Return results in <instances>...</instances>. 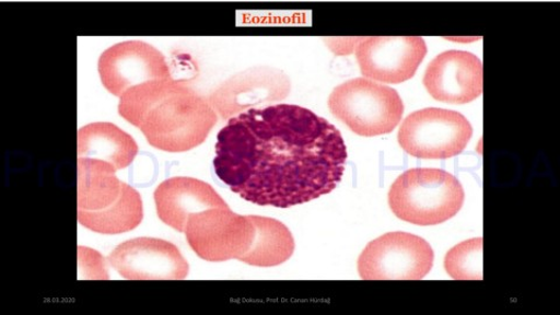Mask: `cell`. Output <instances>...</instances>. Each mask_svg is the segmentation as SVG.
<instances>
[{"mask_svg":"<svg viewBox=\"0 0 560 315\" xmlns=\"http://www.w3.org/2000/svg\"><path fill=\"white\" fill-rule=\"evenodd\" d=\"M110 266L131 280H180L189 266L177 245L153 237H138L116 247L108 256Z\"/></svg>","mask_w":560,"mask_h":315,"instance_id":"obj_11","label":"cell"},{"mask_svg":"<svg viewBox=\"0 0 560 315\" xmlns=\"http://www.w3.org/2000/svg\"><path fill=\"white\" fill-rule=\"evenodd\" d=\"M429 242L410 233H388L366 245L358 260L365 280H419L433 268Z\"/></svg>","mask_w":560,"mask_h":315,"instance_id":"obj_7","label":"cell"},{"mask_svg":"<svg viewBox=\"0 0 560 315\" xmlns=\"http://www.w3.org/2000/svg\"><path fill=\"white\" fill-rule=\"evenodd\" d=\"M427 52V43L420 37L361 38L357 46V59L363 77L393 84L412 79Z\"/></svg>","mask_w":560,"mask_h":315,"instance_id":"obj_10","label":"cell"},{"mask_svg":"<svg viewBox=\"0 0 560 315\" xmlns=\"http://www.w3.org/2000/svg\"><path fill=\"white\" fill-rule=\"evenodd\" d=\"M186 238L189 247L208 261L240 259L255 237L250 217L233 212L230 206L210 208L188 218Z\"/></svg>","mask_w":560,"mask_h":315,"instance_id":"obj_8","label":"cell"},{"mask_svg":"<svg viewBox=\"0 0 560 315\" xmlns=\"http://www.w3.org/2000/svg\"><path fill=\"white\" fill-rule=\"evenodd\" d=\"M472 136L469 120L458 112L428 108L409 115L398 132V143L420 160H450L460 154Z\"/></svg>","mask_w":560,"mask_h":315,"instance_id":"obj_6","label":"cell"},{"mask_svg":"<svg viewBox=\"0 0 560 315\" xmlns=\"http://www.w3.org/2000/svg\"><path fill=\"white\" fill-rule=\"evenodd\" d=\"M98 73L103 85L117 97L132 86L172 78L163 52L138 40L122 42L104 50Z\"/></svg>","mask_w":560,"mask_h":315,"instance_id":"obj_9","label":"cell"},{"mask_svg":"<svg viewBox=\"0 0 560 315\" xmlns=\"http://www.w3.org/2000/svg\"><path fill=\"white\" fill-rule=\"evenodd\" d=\"M290 88L289 78L280 70L256 67L226 80L209 96V101L226 119L255 105L284 100Z\"/></svg>","mask_w":560,"mask_h":315,"instance_id":"obj_13","label":"cell"},{"mask_svg":"<svg viewBox=\"0 0 560 315\" xmlns=\"http://www.w3.org/2000/svg\"><path fill=\"white\" fill-rule=\"evenodd\" d=\"M154 201L158 217L180 233H185L190 215L228 206L212 186L188 177L163 182L154 191Z\"/></svg>","mask_w":560,"mask_h":315,"instance_id":"obj_14","label":"cell"},{"mask_svg":"<svg viewBox=\"0 0 560 315\" xmlns=\"http://www.w3.org/2000/svg\"><path fill=\"white\" fill-rule=\"evenodd\" d=\"M137 153L136 140L113 122H92L79 130V160L102 161L119 171L129 167Z\"/></svg>","mask_w":560,"mask_h":315,"instance_id":"obj_15","label":"cell"},{"mask_svg":"<svg viewBox=\"0 0 560 315\" xmlns=\"http://www.w3.org/2000/svg\"><path fill=\"white\" fill-rule=\"evenodd\" d=\"M332 115L363 137L393 132L399 125L405 104L393 88L358 78L338 85L328 98Z\"/></svg>","mask_w":560,"mask_h":315,"instance_id":"obj_5","label":"cell"},{"mask_svg":"<svg viewBox=\"0 0 560 315\" xmlns=\"http://www.w3.org/2000/svg\"><path fill=\"white\" fill-rule=\"evenodd\" d=\"M423 82L434 100L466 104L482 94V62L470 51L446 50L430 62Z\"/></svg>","mask_w":560,"mask_h":315,"instance_id":"obj_12","label":"cell"},{"mask_svg":"<svg viewBox=\"0 0 560 315\" xmlns=\"http://www.w3.org/2000/svg\"><path fill=\"white\" fill-rule=\"evenodd\" d=\"M255 237L250 249L238 260L260 268L283 265L294 253L295 243L289 228L275 219L250 215Z\"/></svg>","mask_w":560,"mask_h":315,"instance_id":"obj_16","label":"cell"},{"mask_svg":"<svg viewBox=\"0 0 560 315\" xmlns=\"http://www.w3.org/2000/svg\"><path fill=\"white\" fill-rule=\"evenodd\" d=\"M482 237L455 245L444 259V267L448 276L458 280H482Z\"/></svg>","mask_w":560,"mask_h":315,"instance_id":"obj_17","label":"cell"},{"mask_svg":"<svg viewBox=\"0 0 560 315\" xmlns=\"http://www.w3.org/2000/svg\"><path fill=\"white\" fill-rule=\"evenodd\" d=\"M119 98V115L142 130L151 147L165 152L201 145L218 120L212 104L172 78L132 86Z\"/></svg>","mask_w":560,"mask_h":315,"instance_id":"obj_2","label":"cell"},{"mask_svg":"<svg viewBox=\"0 0 560 315\" xmlns=\"http://www.w3.org/2000/svg\"><path fill=\"white\" fill-rule=\"evenodd\" d=\"M347 158L343 138L328 120L300 105L277 104L228 121L218 135L214 167L242 199L290 208L335 190Z\"/></svg>","mask_w":560,"mask_h":315,"instance_id":"obj_1","label":"cell"},{"mask_svg":"<svg viewBox=\"0 0 560 315\" xmlns=\"http://www.w3.org/2000/svg\"><path fill=\"white\" fill-rule=\"evenodd\" d=\"M389 206L400 220L417 225H436L460 212L465 190L453 174L440 168H412L395 180Z\"/></svg>","mask_w":560,"mask_h":315,"instance_id":"obj_4","label":"cell"},{"mask_svg":"<svg viewBox=\"0 0 560 315\" xmlns=\"http://www.w3.org/2000/svg\"><path fill=\"white\" fill-rule=\"evenodd\" d=\"M116 172L109 163L78 161V219L94 233H128L143 221L142 197L120 182Z\"/></svg>","mask_w":560,"mask_h":315,"instance_id":"obj_3","label":"cell"}]
</instances>
